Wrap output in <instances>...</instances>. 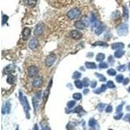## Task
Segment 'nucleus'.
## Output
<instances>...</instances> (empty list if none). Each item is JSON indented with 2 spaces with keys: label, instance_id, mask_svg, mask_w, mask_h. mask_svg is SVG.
Instances as JSON below:
<instances>
[{
  "label": "nucleus",
  "instance_id": "nucleus-28",
  "mask_svg": "<svg viewBox=\"0 0 130 130\" xmlns=\"http://www.w3.org/2000/svg\"><path fill=\"white\" fill-rule=\"evenodd\" d=\"M73 98L76 100H80L81 98V94L80 93H75L73 94Z\"/></svg>",
  "mask_w": 130,
  "mask_h": 130
},
{
  "label": "nucleus",
  "instance_id": "nucleus-12",
  "mask_svg": "<svg viewBox=\"0 0 130 130\" xmlns=\"http://www.w3.org/2000/svg\"><path fill=\"white\" fill-rule=\"evenodd\" d=\"M75 27L78 29H83L85 27V23L83 21L80 20V21H76V23H75Z\"/></svg>",
  "mask_w": 130,
  "mask_h": 130
},
{
  "label": "nucleus",
  "instance_id": "nucleus-35",
  "mask_svg": "<svg viewBox=\"0 0 130 130\" xmlns=\"http://www.w3.org/2000/svg\"><path fill=\"white\" fill-rule=\"evenodd\" d=\"M124 16L126 19L128 17V10L127 7L124 8Z\"/></svg>",
  "mask_w": 130,
  "mask_h": 130
},
{
  "label": "nucleus",
  "instance_id": "nucleus-46",
  "mask_svg": "<svg viewBox=\"0 0 130 130\" xmlns=\"http://www.w3.org/2000/svg\"><path fill=\"white\" fill-rule=\"evenodd\" d=\"M109 62H111V63H113V62H114V60H113V57L112 56H110L109 57Z\"/></svg>",
  "mask_w": 130,
  "mask_h": 130
},
{
  "label": "nucleus",
  "instance_id": "nucleus-13",
  "mask_svg": "<svg viewBox=\"0 0 130 130\" xmlns=\"http://www.w3.org/2000/svg\"><path fill=\"white\" fill-rule=\"evenodd\" d=\"M113 50H122L124 48V44L122 43H115L113 44L111 46Z\"/></svg>",
  "mask_w": 130,
  "mask_h": 130
},
{
  "label": "nucleus",
  "instance_id": "nucleus-53",
  "mask_svg": "<svg viewBox=\"0 0 130 130\" xmlns=\"http://www.w3.org/2000/svg\"></svg>",
  "mask_w": 130,
  "mask_h": 130
},
{
  "label": "nucleus",
  "instance_id": "nucleus-20",
  "mask_svg": "<svg viewBox=\"0 0 130 130\" xmlns=\"http://www.w3.org/2000/svg\"><path fill=\"white\" fill-rule=\"evenodd\" d=\"M105 59V55L103 54V53H99V54L97 55L96 56V60L98 61V62H101L103 61Z\"/></svg>",
  "mask_w": 130,
  "mask_h": 130
},
{
  "label": "nucleus",
  "instance_id": "nucleus-37",
  "mask_svg": "<svg viewBox=\"0 0 130 130\" xmlns=\"http://www.w3.org/2000/svg\"><path fill=\"white\" fill-rule=\"evenodd\" d=\"M8 20V16L6 15H3L2 17V24H5Z\"/></svg>",
  "mask_w": 130,
  "mask_h": 130
},
{
  "label": "nucleus",
  "instance_id": "nucleus-32",
  "mask_svg": "<svg viewBox=\"0 0 130 130\" xmlns=\"http://www.w3.org/2000/svg\"><path fill=\"white\" fill-rule=\"evenodd\" d=\"M107 86L109 88H110V89H113V88H115V84H114V83H113V82L112 81H109L107 82Z\"/></svg>",
  "mask_w": 130,
  "mask_h": 130
},
{
  "label": "nucleus",
  "instance_id": "nucleus-11",
  "mask_svg": "<svg viewBox=\"0 0 130 130\" xmlns=\"http://www.w3.org/2000/svg\"><path fill=\"white\" fill-rule=\"evenodd\" d=\"M30 33H31V29H29V28H25L23 31V33H22L23 40H26L29 37Z\"/></svg>",
  "mask_w": 130,
  "mask_h": 130
},
{
  "label": "nucleus",
  "instance_id": "nucleus-10",
  "mask_svg": "<svg viewBox=\"0 0 130 130\" xmlns=\"http://www.w3.org/2000/svg\"><path fill=\"white\" fill-rule=\"evenodd\" d=\"M15 69V66L12 64H10L8 66H7L5 69V73L6 74H10V73L14 72V70Z\"/></svg>",
  "mask_w": 130,
  "mask_h": 130
},
{
  "label": "nucleus",
  "instance_id": "nucleus-16",
  "mask_svg": "<svg viewBox=\"0 0 130 130\" xmlns=\"http://www.w3.org/2000/svg\"><path fill=\"white\" fill-rule=\"evenodd\" d=\"M85 66L86 68H89V69H94L96 68V65L94 62H86L85 63Z\"/></svg>",
  "mask_w": 130,
  "mask_h": 130
},
{
  "label": "nucleus",
  "instance_id": "nucleus-19",
  "mask_svg": "<svg viewBox=\"0 0 130 130\" xmlns=\"http://www.w3.org/2000/svg\"><path fill=\"white\" fill-rule=\"evenodd\" d=\"M5 110H3V111H3V113H10V103L8 101V102H7L5 104Z\"/></svg>",
  "mask_w": 130,
  "mask_h": 130
},
{
  "label": "nucleus",
  "instance_id": "nucleus-1",
  "mask_svg": "<svg viewBox=\"0 0 130 130\" xmlns=\"http://www.w3.org/2000/svg\"><path fill=\"white\" fill-rule=\"evenodd\" d=\"M80 14H81L80 10L78 8H74V9H72L70 10V11L68 12L67 16H68V18L73 20L79 17Z\"/></svg>",
  "mask_w": 130,
  "mask_h": 130
},
{
  "label": "nucleus",
  "instance_id": "nucleus-50",
  "mask_svg": "<svg viewBox=\"0 0 130 130\" xmlns=\"http://www.w3.org/2000/svg\"><path fill=\"white\" fill-rule=\"evenodd\" d=\"M129 68H130V65H129Z\"/></svg>",
  "mask_w": 130,
  "mask_h": 130
},
{
  "label": "nucleus",
  "instance_id": "nucleus-3",
  "mask_svg": "<svg viewBox=\"0 0 130 130\" xmlns=\"http://www.w3.org/2000/svg\"><path fill=\"white\" fill-rule=\"evenodd\" d=\"M55 59H56V56L54 54L49 55L47 57L46 59V66H52V64L55 61Z\"/></svg>",
  "mask_w": 130,
  "mask_h": 130
},
{
  "label": "nucleus",
  "instance_id": "nucleus-52",
  "mask_svg": "<svg viewBox=\"0 0 130 130\" xmlns=\"http://www.w3.org/2000/svg\"><path fill=\"white\" fill-rule=\"evenodd\" d=\"M16 130H18V128H17V129H16Z\"/></svg>",
  "mask_w": 130,
  "mask_h": 130
},
{
  "label": "nucleus",
  "instance_id": "nucleus-51",
  "mask_svg": "<svg viewBox=\"0 0 130 130\" xmlns=\"http://www.w3.org/2000/svg\"><path fill=\"white\" fill-rule=\"evenodd\" d=\"M129 90H130V87L129 88Z\"/></svg>",
  "mask_w": 130,
  "mask_h": 130
},
{
  "label": "nucleus",
  "instance_id": "nucleus-36",
  "mask_svg": "<svg viewBox=\"0 0 130 130\" xmlns=\"http://www.w3.org/2000/svg\"><path fill=\"white\" fill-rule=\"evenodd\" d=\"M107 67H108V65L105 62H101L99 64V68H107Z\"/></svg>",
  "mask_w": 130,
  "mask_h": 130
},
{
  "label": "nucleus",
  "instance_id": "nucleus-45",
  "mask_svg": "<svg viewBox=\"0 0 130 130\" xmlns=\"http://www.w3.org/2000/svg\"><path fill=\"white\" fill-rule=\"evenodd\" d=\"M42 130H50V129L47 126H42Z\"/></svg>",
  "mask_w": 130,
  "mask_h": 130
},
{
  "label": "nucleus",
  "instance_id": "nucleus-21",
  "mask_svg": "<svg viewBox=\"0 0 130 130\" xmlns=\"http://www.w3.org/2000/svg\"><path fill=\"white\" fill-rule=\"evenodd\" d=\"M124 53V51L122 50H119L117 51L115 53V56L117 58H120L123 55Z\"/></svg>",
  "mask_w": 130,
  "mask_h": 130
},
{
  "label": "nucleus",
  "instance_id": "nucleus-39",
  "mask_svg": "<svg viewBox=\"0 0 130 130\" xmlns=\"http://www.w3.org/2000/svg\"><path fill=\"white\" fill-rule=\"evenodd\" d=\"M113 111V107L111 105H109L108 107L105 109V111L107 112V113H111Z\"/></svg>",
  "mask_w": 130,
  "mask_h": 130
},
{
  "label": "nucleus",
  "instance_id": "nucleus-22",
  "mask_svg": "<svg viewBox=\"0 0 130 130\" xmlns=\"http://www.w3.org/2000/svg\"><path fill=\"white\" fill-rule=\"evenodd\" d=\"M75 85H76V87L78 88V89H82L83 87V82H81L80 80H76L75 81Z\"/></svg>",
  "mask_w": 130,
  "mask_h": 130
},
{
  "label": "nucleus",
  "instance_id": "nucleus-6",
  "mask_svg": "<svg viewBox=\"0 0 130 130\" xmlns=\"http://www.w3.org/2000/svg\"><path fill=\"white\" fill-rule=\"evenodd\" d=\"M44 30V25L43 24H39L36 27V29L35 30L34 33H35V35H42Z\"/></svg>",
  "mask_w": 130,
  "mask_h": 130
},
{
  "label": "nucleus",
  "instance_id": "nucleus-18",
  "mask_svg": "<svg viewBox=\"0 0 130 130\" xmlns=\"http://www.w3.org/2000/svg\"><path fill=\"white\" fill-rule=\"evenodd\" d=\"M103 31V27L102 25H98L96 29H95V33L97 34V35H100Z\"/></svg>",
  "mask_w": 130,
  "mask_h": 130
},
{
  "label": "nucleus",
  "instance_id": "nucleus-34",
  "mask_svg": "<svg viewBox=\"0 0 130 130\" xmlns=\"http://www.w3.org/2000/svg\"><path fill=\"white\" fill-rule=\"evenodd\" d=\"M82 111H83V108H82L81 106H78L73 111H74V113H80V112H81Z\"/></svg>",
  "mask_w": 130,
  "mask_h": 130
},
{
  "label": "nucleus",
  "instance_id": "nucleus-9",
  "mask_svg": "<svg viewBox=\"0 0 130 130\" xmlns=\"http://www.w3.org/2000/svg\"><path fill=\"white\" fill-rule=\"evenodd\" d=\"M38 46V40L37 39H33L29 41V47L31 49H35Z\"/></svg>",
  "mask_w": 130,
  "mask_h": 130
},
{
  "label": "nucleus",
  "instance_id": "nucleus-23",
  "mask_svg": "<svg viewBox=\"0 0 130 130\" xmlns=\"http://www.w3.org/2000/svg\"><path fill=\"white\" fill-rule=\"evenodd\" d=\"M83 85L85 87H88V86L89 85V80L87 78H84L83 80Z\"/></svg>",
  "mask_w": 130,
  "mask_h": 130
},
{
  "label": "nucleus",
  "instance_id": "nucleus-29",
  "mask_svg": "<svg viewBox=\"0 0 130 130\" xmlns=\"http://www.w3.org/2000/svg\"><path fill=\"white\" fill-rule=\"evenodd\" d=\"M76 102L75 101H70L67 103V106L69 109H71L73 107H74V105H76Z\"/></svg>",
  "mask_w": 130,
  "mask_h": 130
},
{
  "label": "nucleus",
  "instance_id": "nucleus-47",
  "mask_svg": "<svg viewBox=\"0 0 130 130\" xmlns=\"http://www.w3.org/2000/svg\"><path fill=\"white\" fill-rule=\"evenodd\" d=\"M128 82H129V79L127 78V79H126V80H124V85H126Z\"/></svg>",
  "mask_w": 130,
  "mask_h": 130
},
{
  "label": "nucleus",
  "instance_id": "nucleus-4",
  "mask_svg": "<svg viewBox=\"0 0 130 130\" xmlns=\"http://www.w3.org/2000/svg\"><path fill=\"white\" fill-rule=\"evenodd\" d=\"M38 74V68L35 66H29L28 68V75L30 77H33Z\"/></svg>",
  "mask_w": 130,
  "mask_h": 130
},
{
  "label": "nucleus",
  "instance_id": "nucleus-5",
  "mask_svg": "<svg viewBox=\"0 0 130 130\" xmlns=\"http://www.w3.org/2000/svg\"><path fill=\"white\" fill-rule=\"evenodd\" d=\"M117 32L119 35H125L128 33V25L126 24H123L119 27Z\"/></svg>",
  "mask_w": 130,
  "mask_h": 130
},
{
  "label": "nucleus",
  "instance_id": "nucleus-44",
  "mask_svg": "<svg viewBox=\"0 0 130 130\" xmlns=\"http://www.w3.org/2000/svg\"><path fill=\"white\" fill-rule=\"evenodd\" d=\"M97 85V82L96 81H94L91 83V87L92 88H94L96 87V86Z\"/></svg>",
  "mask_w": 130,
  "mask_h": 130
},
{
  "label": "nucleus",
  "instance_id": "nucleus-25",
  "mask_svg": "<svg viewBox=\"0 0 130 130\" xmlns=\"http://www.w3.org/2000/svg\"><path fill=\"white\" fill-rule=\"evenodd\" d=\"M94 46H107V44L106 43L103 42H96L94 44Z\"/></svg>",
  "mask_w": 130,
  "mask_h": 130
},
{
  "label": "nucleus",
  "instance_id": "nucleus-26",
  "mask_svg": "<svg viewBox=\"0 0 130 130\" xmlns=\"http://www.w3.org/2000/svg\"><path fill=\"white\" fill-rule=\"evenodd\" d=\"M107 74H109V76H115V75H116L117 72H116V71H115L114 69L111 68V69H109V70L107 71Z\"/></svg>",
  "mask_w": 130,
  "mask_h": 130
},
{
  "label": "nucleus",
  "instance_id": "nucleus-54",
  "mask_svg": "<svg viewBox=\"0 0 130 130\" xmlns=\"http://www.w3.org/2000/svg\"></svg>",
  "mask_w": 130,
  "mask_h": 130
},
{
  "label": "nucleus",
  "instance_id": "nucleus-30",
  "mask_svg": "<svg viewBox=\"0 0 130 130\" xmlns=\"http://www.w3.org/2000/svg\"><path fill=\"white\" fill-rule=\"evenodd\" d=\"M96 124V121L94 119H91L89 122V125L90 127H94Z\"/></svg>",
  "mask_w": 130,
  "mask_h": 130
},
{
  "label": "nucleus",
  "instance_id": "nucleus-8",
  "mask_svg": "<svg viewBox=\"0 0 130 130\" xmlns=\"http://www.w3.org/2000/svg\"><path fill=\"white\" fill-rule=\"evenodd\" d=\"M70 35L72 39H80L82 36L81 33L79 32L78 31H76V30H74V31H71Z\"/></svg>",
  "mask_w": 130,
  "mask_h": 130
},
{
  "label": "nucleus",
  "instance_id": "nucleus-7",
  "mask_svg": "<svg viewBox=\"0 0 130 130\" xmlns=\"http://www.w3.org/2000/svg\"><path fill=\"white\" fill-rule=\"evenodd\" d=\"M42 83V78L40 76L35 78L33 81V85L35 87H40Z\"/></svg>",
  "mask_w": 130,
  "mask_h": 130
},
{
  "label": "nucleus",
  "instance_id": "nucleus-27",
  "mask_svg": "<svg viewBox=\"0 0 130 130\" xmlns=\"http://www.w3.org/2000/svg\"><path fill=\"white\" fill-rule=\"evenodd\" d=\"M96 75L97 76L98 78H99L100 81H106V78H105L103 75L98 74V73H96Z\"/></svg>",
  "mask_w": 130,
  "mask_h": 130
},
{
  "label": "nucleus",
  "instance_id": "nucleus-24",
  "mask_svg": "<svg viewBox=\"0 0 130 130\" xmlns=\"http://www.w3.org/2000/svg\"><path fill=\"white\" fill-rule=\"evenodd\" d=\"M81 73H80L79 72H75L74 73V74H73L72 78H74V79H79V78H81Z\"/></svg>",
  "mask_w": 130,
  "mask_h": 130
},
{
  "label": "nucleus",
  "instance_id": "nucleus-17",
  "mask_svg": "<svg viewBox=\"0 0 130 130\" xmlns=\"http://www.w3.org/2000/svg\"><path fill=\"white\" fill-rule=\"evenodd\" d=\"M7 82L9 84H12L14 83V82L15 81V77L13 76V75H11V74H9L7 78Z\"/></svg>",
  "mask_w": 130,
  "mask_h": 130
},
{
  "label": "nucleus",
  "instance_id": "nucleus-38",
  "mask_svg": "<svg viewBox=\"0 0 130 130\" xmlns=\"http://www.w3.org/2000/svg\"><path fill=\"white\" fill-rule=\"evenodd\" d=\"M105 105V104H103V103H100V104H99V105H98V110H99L100 111H101H101H103Z\"/></svg>",
  "mask_w": 130,
  "mask_h": 130
},
{
  "label": "nucleus",
  "instance_id": "nucleus-43",
  "mask_svg": "<svg viewBox=\"0 0 130 130\" xmlns=\"http://www.w3.org/2000/svg\"><path fill=\"white\" fill-rule=\"evenodd\" d=\"M122 105H120L118 106L117 108V113H120L121 111H122Z\"/></svg>",
  "mask_w": 130,
  "mask_h": 130
},
{
  "label": "nucleus",
  "instance_id": "nucleus-15",
  "mask_svg": "<svg viewBox=\"0 0 130 130\" xmlns=\"http://www.w3.org/2000/svg\"><path fill=\"white\" fill-rule=\"evenodd\" d=\"M106 89H107V85H102L101 87L100 88V89H98L95 90H94V92H95L96 94H100L101 92H102L105 91Z\"/></svg>",
  "mask_w": 130,
  "mask_h": 130
},
{
  "label": "nucleus",
  "instance_id": "nucleus-14",
  "mask_svg": "<svg viewBox=\"0 0 130 130\" xmlns=\"http://www.w3.org/2000/svg\"><path fill=\"white\" fill-rule=\"evenodd\" d=\"M23 1L29 7H34L37 3V1L35 0H23Z\"/></svg>",
  "mask_w": 130,
  "mask_h": 130
},
{
  "label": "nucleus",
  "instance_id": "nucleus-49",
  "mask_svg": "<svg viewBox=\"0 0 130 130\" xmlns=\"http://www.w3.org/2000/svg\"><path fill=\"white\" fill-rule=\"evenodd\" d=\"M89 91V90H88V89H85V90H84V94H86V93H87Z\"/></svg>",
  "mask_w": 130,
  "mask_h": 130
},
{
  "label": "nucleus",
  "instance_id": "nucleus-42",
  "mask_svg": "<svg viewBox=\"0 0 130 130\" xmlns=\"http://www.w3.org/2000/svg\"><path fill=\"white\" fill-rule=\"evenodd\" d=\"M48 93H49V91L48 90H46V91H45L44 92V100H46V98L48 97Z\"/></svg>",
  "mask_w": 130,
  "mask_h": 130
},
{
  "label": "nucleus",
  "instance_id": "nucleus-41",
  "mask_svg": "<svg viewBox=\"0 0 130 130\" xmlns=\"http://www.w3.org/2000/svg\"><path fill=\"white\" fill-rule=\"evenodd\" d=\"M123 116V114L122 113H119L118 115H116V116H115V119H116V120H119V119H120L121 118H122V117Z\"/></svg>",
  "mask_w": 130,
  "mask_h": 130
},
{
  "label": "nucleus",
  "instance_id": "nucleus-40",
  "mask_svg": "<svg viewBox=\"0 0 130 130\" xmlns=\"http://www.w3.org/2000/svg\"><path fill=\"white\" fill-rule=\"evenodd\" d=\"M126 66H125V65H122V66H119V67H118V70H119V71H120V72H123V71H124V70H126Z\"/></svg>",
  "mask_w": 130,
  "mask_h": 130
},
{
  "label": "nucleus",
  "instance_id": "nucleus-48",
  "mask_svg": "<svg viewBox=\"0 0 130 130\" xmlns=\"http://www.w3.org/2000/svg\"><path fill=\"white\" fill-rule=\"evenodd\" d=\"M35 130H39V127H38V126H37V124L35 125Z\"/></svg>",
  "mask_w": 130,
  "mask_h": 130
},
{
  "label": "nucleus",
  "instance_id": "nucleus-31",
  "mask_svg": "<svg viewBox=\"0 0 130 130\" xmlns=\"http://www.w3.org/2000/svg\"><path fill=\"white\" fill-rule=\"evenodd\" d=\"M116 81H117L118 83H121V82H122L123 81V76L122 75H118V76L116 77Z\"/></svg>",
  "mask_w": 130,
  "mask_h": 130
},
{
  "label": "nucleus",
  "instance_id": "nucleus-33",
  "mask_svg": "<svg viewBox=\"0 0 130 130\" xmlns=\"http://www.w3.org/2000/svg\"><path fill=\"white\" fill-rule=\"evenodd\" d=\"M38 103H39L38 100H37L36 98H33V105H34V107H35V109H36V108L38 107Z\"/></svg>",
  "mask_w": 130,
  "mask_h": 130
},
{
  "label": "nucleus",
  "instance_id": "nucleus-2",
  "mask_svg": "<svg viewBox=\"0 0 130 130\" xmlns=\"http://www.w3.org/2000/svg\"><path fill=\"white\" fill-rule=\"evenodd\" d=\"M20 101H21L20 102H21L22 105H23L25 113L28 114V110L30 109V107H29V103L27 101V98L25 97V96H22V93H21V92H20Z\"/></svg>",
  "mask_w": 130,
  "mask_h": 130
}]
</instances>
